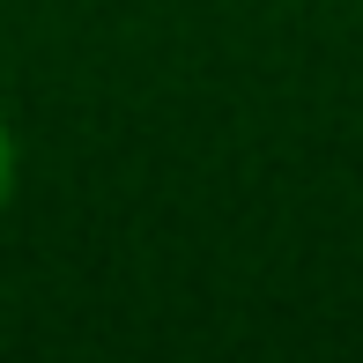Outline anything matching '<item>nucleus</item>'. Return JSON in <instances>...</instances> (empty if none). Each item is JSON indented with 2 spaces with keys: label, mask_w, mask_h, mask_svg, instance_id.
Listing matches in <instances>:
<instances>
[{
  "label": "nucleus",
  "mask_w": 363,
  "mask_h": 363,
  "mask_svg": "<svg viewBox=\"0 0 363 363\" xmlns=\"http://www.w3.org/2000/svg\"><path fill=\"white\" fill-rule=\"evenodd\" d=\"M8 193H15V134L0 119V208H8Z\"/></svg>",
  "instance_id": "nucleus-1"
}]
</instances>
